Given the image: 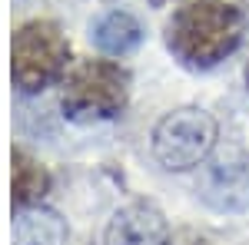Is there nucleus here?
<instances>
[{
	"mask_svg": "<svg viewBox=\"0 0 249 245\" xmlns=\"http://www.w3.org/2000/svg\"><path fill=\"white\" fill-rule=\"evenodd\" d=\"M246 20L230 0H186L166 27V47L179 63L210 70L239 47Z\"/></svg>",
	"mask_w": 249,
	"mask_h": 245,
	"instance_id": "nucleus-1",
	"label": "nucleus"
},
{
	"mask_svg": "<svg viewBox=\"0 0 249 245\" xmlns=\"http://www.w3.org/2000/svg\"><path fill=\"white\" fill-rule=\"evenodd\" d=\"M130 73L113 60H87L63 80V113L80 123L113 119L126 110Z\"/></svg>",
	"mask_w": 249,
	"mask_h": 245,
	"instance_id": "nucleus-2",
	"label": "nucleus"
},
{
	"mask_svg": "<svg viewBox=\"0 0 249 245\" xmlns=\"http://www.w3.org/2000/svg\"><path fill=\"white\" fill-rule=\"evenodd\" d=\"M219 126L206 110L199 106H179L170 110L153 126V159L166 172H190L199 169L216 149Z\"/></svg>",
	"mask_w": 249,
	"mask_h": 245,
	"instance_id": "nucleus-3",
	"label": "nucleus"
},
{
	"mask_svg": "<svg viewBox=\"0 0 249 245\" xmlns=\"http://www.w3.org/2000/svg\"><path fill=\"white\" fill-rule=\"evenodd\" d=\"M70 60V43L57 23L30 20L23 23L10 43V76L20 93H40L63 76Z\"/></svg>",
	"mask_w": 249,
	"mask_h": 245,
	"instance_id": "nucleus-4",
	"label": "nucleus"
},
{
	"mask_svg": "<svg viewBox=\"0 0 249 245\" xmlns=\"http://www.w3.org/2000/svg\"><path fill=\"white\" fill-rule=\"evenodd\" d=\"M196 196L219 215L249 212V149L236 143L213 149L196 172Z\"/></svg>",
	"mask_w": 249,
	"mask_h": 245,
	"instance_id": "nucleus-5",
	"label": "nucleus"
},
{
	"mask_svg": "<svg viewBox=\"0 0 249 245\" xmlns=\"http://www.w3.org/2000/svg\"><path fill=\"white\" fill-rule=\"evenodd\" d=\"M103 245H170L166 215L153 202H130L107 222Z\"/></svg>",
	"mask_w": 249,
	"mask_h": 245,
	"instance_id": "nucleus-6",
	"label": "nucleus"
},
{
	"mask_svg": "<svg viewBox=\"0 0 249 245\" xmlns=\"http://www.w3.org/2000/svg\"><path fill=\"white\" fill-rule=\"evenodd\" d=\"M14 242L17 245H63L67 242V222L60 212L47 206H23L14 215Z\"/></svg>",
	"mask_w": 249,
	"mask_h": 245,
	"instance_id": "nucleus-7",
	"label": "nucleus"
},
{
	"mask_svg": "<svg viewBox=\"0 0 249 245\" xmlns=\"http://www.w3.org/2000/svg\"><path fill=\"white\" fill-rule=\"evenodd\" d=\"M140 40H143V27L126 10H113V14L100 17L93 27V43L107 57H126L130 50L140 47Z\"/></svg>",
	"mask_w": 249,
	"mask_h": 245,
	"instance_id": "nucleus-8",
	"label": "nucleus"
},
{
	"mask_svg": "<svg viewBox=\"0 0 249 245\" xmlns=\"http://www.w3.org/2000/svg\"><path fill=\"white\" fill-rule=\"evenodd\" d=\"M47 189H50L47 169L40 163H34L27 152L14 149V202H17V209L37 206Z\"/></svg>",
	"mask_w": 249,
	"mask_h": 245,
	"instance_id": "nucleus-9",
	"label": "nucleus"
},
{
	"mask_svg": "<svg viewBox=\"0 0 249 245\" xmlns=\"http://www.w3.org/2000/svg\"><path fill=\"white\" fill-rule=\"evenodd\" d=\"M246 86H249V63H246Z\"/></svg>",
	"mask_w": 249,
	"mask_h": 245,
	"instance_id": "nucleus-10",
	"label": "nucleus"
}]
</instances>
